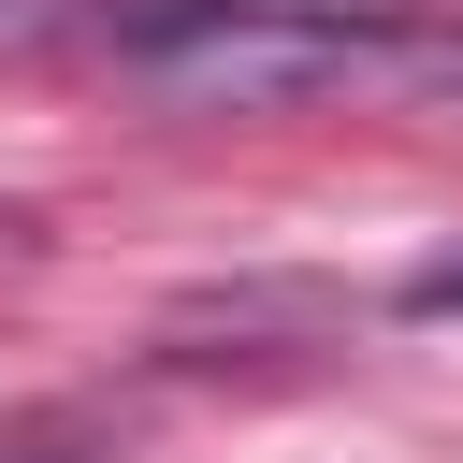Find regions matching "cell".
Segmentation results:
<instances>
[{
    "instance_id": "1",
    "label": "cell",
    "mask_w": 463,
    "mask_h": 463,
    "mask_svg": "<svg viewBox=\"0 0 463 463\" xmlns=\"http://www.w3.org/2000/svg\"><path fill=\"white\" fill-rule=\"evenodd\" d=\"M130 72L203 116H289V101H362V87H449L463 29L434 0H246V14L174 29Z\"/></svg>"
},
{
    "instance_id": "2",
    "label": "cell",
    "mask_w": 463,
    "mask_h": 463,
    "mask_svg": "<svg viewBox=\"0 0 463 463\" xmlns=\"http://www.w3.org/2000/svg\"><path fill=\"white\" fill-rule=\"evenodd\" d=\"M0 463H116V420L101 405H14L0 420Z\"/></svg>"
},
{
    "instance_id": "3",
    "label": "cell",
    "mask_w": 463,
    "mask_h": 463,
    "mask_svg": "<svg viewBox=\"0 0 463 463\" xmlns=\"http://www.w3.org/2000/svg\"><path fill=\"white\" fill-rule=\"evenodd\" d=\"M405 304H420V318H463V260H434V275H405Z\"/></svg>"
},
{
    "instance_id": "4",
    "label": "cell",
    "mask_w": 463,
    "mask_h": 463,
    "mask_svg": "<svg viewBox=\"0 0 463 463\" xmlns=\"http://www.w3.org/2000/svg\"><path fill=\"white\" fill-rule=\"evenodd\" d=\"M58 29V0H0V43H43Z\"/></svg>"
}]
</instances>
